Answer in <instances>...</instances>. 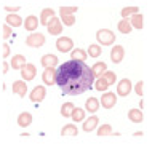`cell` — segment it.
<instances>
[{
  "label": "cell",
  "mask_w": 160,
  "mask_h": 150,
  "mask_svg": "<svg viewBox=\"0 0 160 150\" xmlns=\"http://www.w3.org/2000/svg\"><path fill=\"white\" fill-rule=\"evenodd\" d=\"M93 85H95V88L98 90V91H106V90H108L109 88V85H108V81H106L102 77H98V80L95 81V83H93Z\"/></svg>",
  "instance_id": "cell-31"
},
{
  "label": "cell",
  "mask_w": 160,
  "mask_h": 150,
  "mask_svg": "<svg viewBox=\"0 0 160 150\" xmlns=\"http://www.w3.org/2000/svg\"><path fill=\"white\" fill-rule=\"evenodd\" d=\"M24 27H26V31L34 32L37 27H38V18L34 16V15H29L28 18L24 19Z\"/></svg>",
  "instance_id": "cell-15"
},
{
  "label": "cell",
  "mask_w": 160,
  "mask_h": 150,
  "mask_svg": "<svg viewBox=\"0 0 160 150\" xmlns=\"http://www.w3.org/2000/svg\"><path fill=\"white\" fill-rule=\"evenodd\" d=\"M10 35H11V27L8 24H5L3 26V38H10Z\"/></svg>",
  "instance_id": "cell-37"
},
{
  "label": "cell",
  "mask_w": 160,
  "mask_h": 150,
  "mask_svg": "<svg viewBox=\"0 0 160 150\" xmlns=\"http://www.w3.org/2000/svg\"><path fill=\"white\" fill-rule=\"evenodd\" d=\"M56 48H58V51H61V53H69V51H72V50H74L72 38H69V37H59V38L56 40Z\"/></svg>",
  "instance_id": "cell-4"
},
{
  "label": "cell",
  "mask_w": 160,
  "mask_h": 150,
  "mask_svg": "<svg viewBox=\"0 0 160 150\" xmlns=\"http://www.w3.org/2000/svg\"><path fill=\"white\" fill-rule=\"evenodd\" d=\"M112 126L111 125H102L96 129V134L99 136V138H102V136H112Z\"/></svg>",
  "instance_id": "cell-28"
},
{
  "label": "cell",
  "mask_w": 160,
  "mask_h": 150,
  "mask_svg": "<svg viewBox=\"0 0 160 150\" xmlns=\"http://www.w3.org/2000/svg\"><path fill=\"white\" fill-rule=\"evenodd\" d=\"M11 90H13V93H16L19 98H24L26 93H28V81H24V80H16V81H13Z\"/></svg>",
  "instance_id": "cell-12"
},
{
  "label": "cell",
  "mask_w": 160,
  "mask_h": 150,
  "mask_svg": "<svg viewBox=\"0 0 160 150\" xmlns=\"http://www.w3.org/2000/svg\"><path fill=\"white\" fill-rule=\"evenodd\" d=\"M31 123H32V115L29 112H22L18 115V125L21 128H28V126H31Z\"/></svg>",
  "instance_id": "cell-20"
},
{
  "label": "cell",
  "mask_w": 160,
  "mask_h": 150,
  "mask_svg": "<svg viewBox=\"0 0 160 150\" xmlns=\"http://www.w3.org/2000/svg\"><path fill=\"white\" fill-rule=\"evenodd\" d=\"M117 104V96L114 93H104L102 98L99 99V105H102L104 109H112Z\"/></svg>",
  "instance_id": "cell-10"
},
{
  "label": "cell",
  "mask_w": 160,
  "mask_h": 150,
  "mask_svg": "<svg viewBox=\"0 0 160 150\" xmlns=\"http://www.w3.org/2000/svg\"><path fill=\"white\" fill-rule=\"evenodd\" d=\"M51 18H55V10L53 8H43L42 13H40V24L47 26Z\"/></svg>",
  "instance_id": "cell-19"
},
{
  "label": "cell",
  "mask_w": 160,
  "mask_h": 150,
  "mask_svg": "<svg viewBox=\"0 0 160 150\" xmlns=\"http://www.w3.org/2000/svg\"><path fill=\"white\" fill-rule=\"evenodd\" d=\"M45 43V35L40 32H32L28 38H26V45L31 48H40Z\"/></svg>",
  "instance_id": "cell-3"
},
{
  "label": "cell",
  "mask_w": 160,
  "mask_h": 150,
  "mask_svg": "<svg viewBox=\"0 0 160 150\" xmlns=\"http://www.w3.org/2000/svg\"><path fill=\"white\" fill-rule=\"evenodd\" d=\"M78 134V128L75 125H64L61 129V136H77Z\"/></svg>",
  "instance_id": "cell-27"
},
{
  "label": "cell",
  "mask_w": 160,
  "mask_h": 150,
  "mask_svg": "<svg viewBox=\"0 0 160 150\" xmlns=\"http://www.w3.org/2000/svg\"><path fill=\"white\" fill-rule=\"evenodd\" d=\"M74 107H75V105H74L72 102H64L62 107H61V115H62V117H71Z\"/></svg>",
  "instance_id": "cell-29"
},
{
  "label": "cell",
  "mask_w": 160,
  "mask_h": 150,
  "mask_svg": "<svg viewBox=\"0 0 160 150\" xmlns=\"http://www.w3.org/2000/svg\"><path fill=\"white\" fill-rule=\"evenodd\" d=\"M77 13V7H61L59 8V15H74Z\"/></svg>",
  "instance_id": "cell-35"
},
{
  "label": "cell",
  "mask_w": 160,
  "mask_h": 150,
  "mask_svg": "<svg viewBox=\"0 0 160 150\" xmlns=\"http://www.w3.org/2000/svg\"><path fill=\"white\" fill-rule=\"evenodd\" d=\"M98 109H99V99L96 98H88L85 101V110L90 112V114H95L98 112Z\"/></svg>",
  "instance_id": "cell-18"
},
{
  "label": "cell",
  "mask_w": 160,
  "mask_h": 150,
  "mask_svg": "<svg viewBox=\"0 0 160 150\" xmlns=\"http://www.w3.org/2000/svg\"><path fill=\"white\" fill-rule=\"evenodd\" d=\"M24 65H26V58L22 54H15V56L11 58L10 67H13V70H21Z\"/></svg>",
  "instance_id": "cell-14"
},
{
  "label": "cell",
  "mask_w": 160,
  "mask_h": 150,
  "mask_svg": "<svg viewBox=\"0 0 160 150\" xmlns=\"http://www.w3.org/2000/svg\"><path fill=\"white\" fill-rule=\"evenodd\" d=\"M43 83L51 86L53 83H56V70H55V67H45V70H43Z\"/></svg>",
  "instance_id": "cell-11"
},
{
  "label": "cell",
  "mask_w": 160,
  "mask_h": 150,
  "mask_svg": "<svg viewBox=\"0 0 160 150\" xmlns=\"http://www.w3.org/2000/svg\"><path fill=\"white\" fill-rule=\"evenodd\" d=\"M131 90H133V86H131V81L128 78H123V80H120L117 83V94L122 96V98L128 96V94L131 93Z\"/></svg>",
  "instance_id": "cell-6"
},
{
  "label": "cell",
  "mask_w": 160,
  "mask_h": 150,
  "mask_svg": "<svg viewBox=\"0 0 160 150\" xmlns=\"http://www.w3.org/2000/svg\"><path fill=\"white\" fill-rule=\"evenodd\" d=\"M144 83H142V80H139L138 83H136V86H135V93L138 94V96H142V93H144Z\"/></svg>",
  "instance_id": "cell-36"
},
{
  "label": "cell",
  "mask_w": 160,
  "mask_h": 150,
  "mask_svg": "<svg viewBox=\"0 0 160 150\" xmlns=\"http://www.w3.org/2000/svg\"><path fill=\"white\" fill-rule=\"evenodd\" d=\"M47 29H48V34H51V35H59L62 32V22H61V19H58L56 16L51 18L48 21V24H47Z\"/></svg>",
  "instance_id": "cell-5"
},
{
  "label": "cell",
  "mask_w": 160,
  "mask_h": 150,
  "mask_svg": "<svg viewBox=\"0 0 160 150\" xmlns=\"http://www.w3.org/2000/svg\"><path fill=\"white\" fill-rule=\"evenodd\" d=\"M123 56H125V50H123L122 45L112 46V50H111V61L114 64H120V62L123 61Z\"/></svg>",
  "instance_id": "cell-9"
},
{
  "label": "cell",
  "mask_w": 160,
  "mask_h": 150,
  "mask_svg": "<svg viewBox=\"0 0 160 150\" xmlns=\"http://www.w3.org/2000/svg\"><path fill=\"white\" fill-rule=\"evenodd\" d=\"M7 24L10 27H19V26H22V19H21L19 15L10 13V15H7Z\"/></svg>",
  "instance_id": "cell-23"
},
{
  "label": "cell",
  "mask_w": 160,
  "mask_h": 150,
  "mask_svg": "<svg viewBox=\"0 0 160 150\" xmlns=\"http://www.w3.org/2000/svg\"><path fill=\"white\" fill-rule=\"evenodd\" d=\"M71 58H72L74 61H82V62H85L87 58H88V54H87V51H83L82 48H75V50L71 51Z\"/></svg>",
  "instance_id": "cell-24"
},
{
  "label": "cell",
  "mask_w": 160,
  "mask_h": 150,
  "mask_svg": "<svg viewBox=\"0 0 160 150\" xmlns=\"http://www.w3.org/2000/svg\"><path fill=\"white\" fill-rule=\"evenodd\" d=\"M98 123H99V118H98L96 115H91L88 120L83 121V131H85V133H91L93 129L98 126Z\"/></svg>",
  "instance_id": "cell-16"
},
{
  "label": "cell",
  "mask_w": 160,
  "mask_h": 150,
  "mask_svg": "<svg viewBox=\"0 0 160 150\" xmlns=\"http://www.w3.org/2000/svg\"><path fill=\"white\" fill-rule=\"evenodd\" d=\"M130 24H131V27H135V29H142V24H144L142 13H135V15H131Z\"/></svg>",
  "instance_id": "cell-21"
},
{
  "label": "cell",
  "mask_w": 160,
  "mask_h": 150,
  "mask_svg": "<svg viewBox=\"0 0 160 150\" xmlns=\"http://www.w3.org/2000/svg\"><path fill=\"white\" fill-rule=\"evenodd\" d=\"M101 46L99 45H90V48H88V56L90 58H98V56H101Z\"/></svg>",
  "instance_id": "cell-33"
},
{
  "label": "cell",
  "mask_w": 160,
  "mask_h": 150,
  "mask_svg": "<svg viewBox=\"0 0 160 150\" xmlns=\"http://www.w3.org/2000/svg\"><path fill=\"white\" fill-rule=\"evenodd\" d=\"M21 10V7H5V11H10V13H15V11H19Z\"/></svg>",
  "instance_id": "cell-39"
},
{
  "label": "cell",
  "mask_w": 160,
  "mask_h": 150,
  "mask_svg": "<svg viewBox=\"0 0 160 150\" xmlns=\"http://www.w3.org/2000/svg\"><path fill=\"white\" fill-rule=\"evenodd\" d=\"M71 117H72V120L75 121V123H78V121H83V120H85V109L74 107V110H72Z\"/></svg>",
  "instance_id": "cell-26"
},
{
  "label": "cell",
  "mask_w": 160,
  "mask_h": 150,
  "mask_svg": "<svg viewBox=\"0 0 160 150\" xmlns=\"http://www.w3.org/2000/svg\"><path fill=\"white\" fill-rule=\"evenodd\" d=\"M96 40L102 46H109L115 43V34L111 29H99L96 32Z\"/></svg>",
  "instance_id": "cell-2"
},
{
  "label": "cell",
  "mask_w": 160,
  "mask_h": 150,
  "mask_svg": "<svg viewBox=\"0 0 160 150\" xmlns=\"http://www.w3.org/2000/svg\"><path fill=\"white\" fill-rule=\"evenodd\" d=\"M35 75H37V69H35V65H34V64H28V62H26V65L21 69V77H22V80H24V81H31V80H34V78H35Z\"/></svg>",
  "instance_id": "cell-8"
},
{
  "label": "cell",
  "mask_w": 160,
  "mask_h": 150,
  "mask_svg": "<svg viewBox=\"0 0 160 150\" xmlns=\"http://www.w3.org/2000/svg\"><path fill=\"white\" fill-rule=\"evenodd\" d=\"M128 118H130V121H133V123H141V121L144 120L142 110L141 109H130L128 110Z\"/></svg>",
  "instance_id": "cell-17"
},
{
  "label": "cell",
  "mask_w": 160,
  "mask_h": 150,
  "mask_svg": "<svg viewBox=\"0 0 160 150\" xmlns=\"http://www.w3.org/2000/svg\"><path fill=\"white\" fill-rule=\"evenodd\" d=\"M40 64L43 67H56L59 64V59H58L56 54H45V56H42V59H40Z\"/></svg>",
  "instance_id": "cell-13"
},
{
  "label": "cell",
  "mask_w": 160,
  "mask_h": 150,
  "mask_svg": "<svg viewBox=\"0 0 160 150\" xmlns=\"http://www.w3.org/2000/svg\"><path fill=\"white\" fill-rule=\"evenodd\" d=\"M106 81H108V85L111 86V85H114L115 83V80H117V75H115V72H111V70H106L102 75H101Z\"/></svg>",
  "instance_id": "cell-32"
},
{
  "label": "cell",
  "mask_w": 160,
  "mask_h": 150,
  "mask_svg": "<svg viewBox=\"0 0 160 150\" xmlns=\"http://www.w3.org/2000/svg\"><path fill=\"white\" fill-rule=\"evenodd\" d=\"M45 96H47V90H45V86L37 85V86L31 91L29 99H31L32 102H42V101L45 99Z\"/></svg>",
  "instance_id": "cell-7"
},
{
  "label": "cell",
  "mask_w": 160,
  "mask_h": 150,
  "mask_svg": "<svg viewBox=\"0 0 160 150\" xmlns=\"http://www.w3.org/2000/svg\"><path fill=\"white\" fill-rule=\"evenodd\" d=\"M61 22L68 27H72L75 24V16L74 15H61Z\"/></svg>",
  "instance_id": "cell-34"
},
{
  "label": "cell",
  "mask_w": 160,
  "mask_h": 150,
  "mask_svg": "<svg viewBox=\"0 0 160 150\" xmlns=\"http://www.w3.org/2000/svg\"><path fill=\"white\" fill-rule=\"evenodd\" d=\"M117 29H118L120 34H130V32L133 31V27H131V24H130V19H128V18H123L122 21L118 22Z\"/></svg>",
  "instance_id": "cell-25"
},
{
  "label": "cell",
  "mask_w": 160,
  "mask_h": 150,
  "mask_svg": "<svg viewBox=\"0 0 160 150\" xmlns=\"http://www.w3.org/2000/svg\"><path fill=\"white\" fill-rule=\"evenodd\" d=\"M56 83L64 94L78 96V94H83L93 86L95 75L85 62L71 59L58 67Z\"/></svg>",
  "instance_id": "cell-1"
},
{
  "label": "cell",
  "mask_w": 160,
  "mask_h": 150,
  "mask_svg": "<svg viewBox=\"0 0 160 150\" xmlns=\"http://www.w3.org/2000/svg\"><path fill=\"white\" fill-rule=\"evenodd\" d=\"M10 70V62H3V74H7Z\"/></svg>",
  "instance_id": "cell-40"
},
{
  "label": "cell",
  "mask_w": 160,
  "mask_h": 150,
  "mask_svg": "<svg viewBox=\"0 0 160 150\" xmlns=\"http://www.w3.org/2000/svg\"><path fill=\"white\" fill-rule=\"evenodd\" d=\"M135 13H139V8L138 7H125V8H122L120 15H122V18H128L131 15H135Z\"/></svg>",
  "instance_id": "cell-30"
},
{
  "label": "cell",
  "mask_w": 160,
  "mask_h": 150,
  "mask_svg": "<svg viewBox=\"0 0 160 150\" xmlns=\"http://www.w3.org/2000/svg\"><path fill=\"white\" fill-rule=\"evenodd\" d=\"M106 70H108V64H106L104 61H102V62L99 61V62H96L95 65L91 67V72H93V75H95V78L101 77V75H102Z\"/></svg>",
  "instance_id": "cell-22"
},
{
  "label": "cell",
  "mask_w": 160,
  "mask_h": 150,
  "mask_svg": "<svg viewBox=\"0 0 160 150\" xmlns=\"http://www.w3.org/2000/svg\"><path fill=\"white\" fill-rule=\"evenodd\" d=\"M2 50H3V51H2V56H3V58H8V56H10V45H8V43H3Z\"/></svg>",
  "instance_id": "cell-38"
},
{
  "label": "cell",
  "mask_w": 160,
  "mask_h": 150,
  "mask_svg": "<svg viewBox=\"0 0 160 150\" xmlns=\"http://www.w3.org/2000/svg\"><path fill=\"white\" fill-rule=\"evenodd\" d=\"M135 136H136V138H139V136H142V131H136Z\"/></svg>",
  "instance_id": "cell-41"
}]
</instances>
